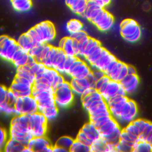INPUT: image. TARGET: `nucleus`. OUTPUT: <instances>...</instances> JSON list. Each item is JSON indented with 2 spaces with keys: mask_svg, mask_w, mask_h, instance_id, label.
Wrapping results in <instances>:
<instances>
[{
  "mask_svg": "<svg viewBox=\"0 0 152 152\" xmlns=\"http://www.w3.org/2000/svg\"><path fill=\"white\" fill-rule=\"evenodd\" d=\"M132 151H152L151 145L145 141H137L132 146Z\"/></svg>",
  "mask_w": 152,
  "mask_h": 152,
  "instance_id": "7c9ffc66",
  "label": "nucleus"
},
{
  "mask_svg": "<svg viewBox=\"0 0 152 152\" xmlns=\"http://www.w3.org/2000/svg\"><path fill=\"white\" fill-rule=\"evenodd\" d=\"M110 80V78L106 75H105L104 76H103L102 78H101L100 79L96 81V84H95V88L96 90H99V88H100V87L102 86V85L107 81H109Z\"/></svg>",
  "mask_w": 152,
  "mask_h": 152,
  "instance_id": "09e8293b",
  "label": "nucleus"
},
{
  "mask_svg": "<svg viewBox=\"0 0 152 152\" xmlns=\"http://www.w3.org/2000/svg\"><path fill=\"white\" fill-rule=\"evenodd\" d=\"M132 122L138 128L140 134L143 133L147 129L150 124V122L143 119H135Z\"/></svg>",
  "mask_w": 152,
  "mask_h": 152,
  "instance_id": "e433bc0d",
  "label": "nucleus"
},
{
  "mask_svg": "<svg viewBox=\"0 0 152 152\" xmlns=\"http://www.w3.org/2000/svg\"><path fill=\"white\" fill-rule=\"evenodd\" d=\"M19 48L14 39L4 35L0 36V57L11 61L15 52Z\"/></svg>",
  "mask_w": 152,
  "mask_h": 152,
  "instance_id": "7ed1b4c3",
  "label": "nucleus"
},
{
  "mask_svg": "<svg viewBox=\"0 0 152 152\" xmlns=\"http://www.w3.org/2000/svg\"><path fill=\"white\" fill-rule=\"evenodd\" d=\"M46 43H42L34 46L28 53L34 57L37 62H42V54Z\"/></svg>",
  "mask_w": 152,
  "mask_h": 152,
  "instance_id": "a878e982",
  "label": "nucleus"
},
{
  "mask_svg": "<svg viewBox=\"0 0 152 152\" xmlns=\"http://www.w3.org/2000/svg\"><path fill=\"white\" fill-rule=\"evenodd\" d=\"M80 131H82L87 137L93 142L100 138V135L97 128L90 122L86 124Z\"/></svg>",
  "mask_w": 152,
  "mask_h": 152,
  "instance_id": "2eb2a0df",
  "label": "nucleus"
},
{
  "mask_svg": "<svg viewBox=\"0 0 152 152\" xmlns=\"http://www.w3.org/2000/svg\"><path fill=\"white\" fill-rule=\"evenodd\" d=\"M92 72H93V74L95 79L96 80V81L100 79L101 78H102L103 76L105 75L104 72L100 69H96L94 71H92Z\"/></svg>",
  "mask_w": 152,
  "mask_h": 152,
  "instance_id": "3c124183",
  "label": "nucleus"
},
{
  "mask_svg": "<svg viewBox=\"0 0 152 152\" xmlns=\"http://www.w3.org/2000/svg\"><path fill=\"white\" fill-rule=\"evenodd\" d=\"M124 129L126 131L128 135L135 141H139L138 137L140 135V131L138 128L134 125L132 122L129 123L124 128Z\"/></svg>",
  "mask_w": 152,
  "mask_h": 152,
  "instance_id": "bb28decb",
  "label": "nucleus"
},
{
  "mask_svg": "<svg viewBox=\"0 0 152 152\" xmlns=\"http://www.w3.org/2000/svg\"><path fill=\"white\" fill-rule=\"evenodd\" d=\"M103 49H104V48H103L101 45H99L91 54H90L89 56H88L87 57H86L85 58L86 60L90 65L93 64L94 62H96L100 58Z\"/></svg>",
  "mask_w": 152,
  "mask_h": 152,
  "instance_id": "72a5a7b5",
  "label": "nucleus"
},
{
  "mask_svg": "<svg viewBox=\"0 0 152 152\" xmlns=\"http://www.w3.org/2000/svg\"><path fill=\"white\" fill-rule=\"evenodd\" d=\"M62 49L67 56H76L73 46V39L70 37H66V39Z\"/></svg>",
  "mask_w": 152,
  "mask_h": 152,
  "instance_id": "b1692460",
  "label": "nucleus"
},
{
  "mask_svg": "<svg viewBox=\"0 0 152 152\" xmlns=\"http://www.w3.org/2000/svg\"><path fill=\"white\" fill-rule=\"evenodd\" d=\"M116 151H132V147L120 141L119 143L116 146Z\"/></svg>",
  "mask_w": 152,
  "mask_h": 152,
  "instance_id": "79ce46f5",
  "label": "nucleus"
},
{
  "mask_svg": "<svg viewBox=\"0 0 152 152\" xmlns=\"http://www.w3.org/2000/svg\"><path fill=\"white\" fill-rule=\"evenodd\" d=\"M127 74H128V65L124 63V64L121 68L120 73L117 78V81L120 82Z\"/></svg>",
  "mask_w": 152,
  "mask_h": 152,
  "instance_id": "a18cd8bd",
  "label": "nucleus"
},
{
  "mask_svg": "<svg viewBox=\"0 0 152 152\" xmlns=\"http://www.w3.org/2000/svg\"><path fill=\"white\" fill-rule=\"evenodd\" d=\"M80 0H65L66 4L71 8V7L75 5Z\"/></svg>",
  "mask_w": 152,
  "mask_h": 152,
  "instance_id": "6e6d98bb",
  "label": "nucleus"
},
{
  "mask_svg": "<svg viewBox=\"0 0 152 152\" xmlns=\"http://www.w3.org/2000/svg\"><path fill=\"white\" fill-rule=\"evenodd\" d=\"M103 9L95 1L88 0L83 17L91 21Z\"/></svg>",
  "mask_w": 152,
  "mask_h": 152,
  "instance_id": "9d476101",
  "label": "nucleus"
},
{
  "mask_svg": "<svg viewBox=\"0 0 152 152\" xmlns=\"http://www.w3.org/2000/svg\"><path fill=\"white\" fill-rule=\"evenodd\" d=\"M17 42L20 48L27 53L36 46L31 38L27 33L21 34L18 39Z\"/></svg>",
  "mask_w": 152,
  "mask_h": 152,
  "instance_id": "f3484780",
  "label": "nucleus"
},
{
  "mask_svg": "<svg viewBox=\"0 0 152 152\" xmlns=\"http://www.w3.org/2000/svg\"><path fill=\"white\" fill-rule=\"evenodd\" d=\"M123 64H124V62L118 61V62L113 68V69H112V71H110V72L108 75V77L110 78V80L117 81V78L120 73V71Z\"/></svg>",
  "mask_w": 152,
  "mask_h": 152,
  "instance_id": "f704fd0d",
  "label": "nucleus"
},
{
  "mask_svg": "<svg viewBox=\"0 0 152 152\" xmlns=\"http://www.w3.org/2000/svg\"><path fill=\"white\" fill-rule=\"evenodd\" d=\"M87 1L88 0H80L79 2L71 8V10L74 12L83 17L84 12L87 7Z\"/></svg>",
  "mask_w": 152,
  "mask_h": 152,
  "instance_id": "473e14b6",
  "label": "nucleus"
},
{
  "mask_svg": "<svg viewBox=\"0 0 152 152\" xmlns=\"http://www.w3.org/2000/svg\"><path fill=\"white\" fill-rule=\"evenodd\" d=\"M66 58L67 56L63 50L58 47L53 59L52 68L56 69L60 74H64V64Z\"/></svg>",
  "mask_w": 152,
  "mask_h": 152,
  "instance_id": "f8f14e48",
  "label": "nucleus"
},
{
  "mask_svg": "<svg viewBox=\"0 0 152 152\" xmlns=\"http://www.w3.org/2000/svg\"><path fill=\"white\" fill-rule=\"evenodd\" d=\"M138 27L139 26L135 20L130 19L129 23L125 26L120 28L121 34L123 37L131 35L136 31Z\"/></svg>",
  "mask_w": 152,
  "mask_h": 152,
  "instance_id": "412c9836",
  "label": "nucleus"
},
{
  "mask_svg": "<svg viewBox=\"0 0 152 152\" xmlns=\"http://www.w3.org/2000/svg\"><path fill=\"white\" fill-rule=\"evenodd\" d=\"M21 97V115H31L39 111L37 102L32 96Z\"/></svg>",
  "mask_w": 152,
  "mask_h": 152,
  "instance_id": "423d86ee",
  "label": "nucleus"
},
{
  "mask_svg": "<svg viewBox=\"0 0 152 152\" xmlns=\"http://www.w3.org/2000/svg\"><path fill=\"white\" fill-rule=\"evenodd\" d=\"M7 141V134L5 129L0 126V145L4 147Z\"/></svg>",
  "mask_w": 152,
  "mask_h": 152,
  "instance_id": "49530a36",
  "label": "nucleus"
},
{
  "mask_svg": "<svg viewBox=\"0 0 152 152\" xmlns=\"http://www.w3.org/2000/svg\"><path fill=\"white\" fill-rule=\"evenodd\" d=\"M54 97L56 106L66 107L69 106L74 100V92L69 83L64 81L54 88Z\"/></svg>",
  "mask_w": 152,
  "mask_h": 152,
  "instance_id": "f257e3e1",
  "label": "nucleus"
},
{
  "mask_svg": "<svg viewBox=\"0 0 152 152\" xmlns=\"http://www.w3.org/2000/svg\"><path fill=\"white\" fill-rule=\"evenodd\" d=\"M14 8L20 12L28 11L32 5L31 0H11Z\"/></svg>",
  "mask_w": 152,
  "mask_h": 152,
  "instance_id": "4be33fe9",
  "label": "nucleus"
},
{
  "mask_svg": "<svg viewBox=\"0 0 152 152\" xmlns=\"http://www.w3.org/2000/svg\"><path fill=\"white\" fill-rule=\"evenodd\" d=\"M116 58L106 49H103L100 58L91 65L95 69H100L104 72L107 65Z\"/></svg>",
  "mask_w": 152,
  "mask_h": 152,
  "instance_id": "0eeeda50",
  "label": "nucleus"
},
{
  "mask_svg": "<svg viewBox=\"0 0 152 152\" xmlns=\"http://www.w3.org/2000/svg\"><path fill=\"white\" fill-rule=\"evenodd\" d=\"M128 74H129V75L137 74L135 69L132 66L128 65Z\"/></svg>",
  "mask_w": 152,
  "mask_h": 152,
  "instance_id": "13d9d810",
  "label": "nucleus"
},
{
  "mask_svg": "<svg viewBox=\"0 0 152 152\" xmlns=\"http://www.w3.org/2000/svg\"><path fill=\"white\" fill-rule=\"evenodd\" d=\"M113 21V16L105 10L99 21L95 25L100 30L107 31L112 27Z\"/></svg>",
  "mask_w": 152,
  "mask_h": 152,
  "instance_id": "4468645a",
  "label": "nucleus"
},
{
  "mask_svg": "<svg viewBox=\"0 0 152 152\" xmlns=\"http://www.w3.org/2000/svg\"><path fill=\"white\" fill-rule=\"evenodd\" d=\"M69 151L71 152H88L90 151V146L87 145L80 141L75 140L71 145Z\"/></svg>",
  "mask_w": 152,
  "mask_h": 152,
  "instance_id": "c756f323",
  "label": "nucleus"
},
{
  "mask_svg": "<svg viewBox=\"0 0 152 152\" xmlns=\"http://www.w3.org/2000/svg\"><path fill=\"white\" fill-rule=\"evenodd\" d=\"M129 103L131 104V109L127 115L120 118L117 121L118 122H120L122 123H126L128 124L129 123H131L134 120H135L137 115V106L135 102L132 100L129 99Z\"/></svg>",
  "mask_w": 152,
  "mask_h": 152,
  "instance_id": "6ab92c4d",
  "label": "nucleus"
},
{
  "mask_svg": "<svg viewBox=\"0 0 152 152\" xmlns=\"http://www.w3.org/2000/svg\"><path fill=\"white\" fill-rule=\"evenodd\" d=\"M66 28L70 34H72L82 30L83 24L79 20L72 19L67 23Z\"/></svg>",
  "mask_w": 152,
  "mask_h": 152,
  "instance_id": "393cba45",
  "label": "nucleus"
},
{
  "mask_svg": "<svg viewBox=\"0 0 152 152\" xmlns=\"http://www.w3.org/2000/svg\"><path fill=\"white\" fill-rule=\"evenodd\" d=\"M102 8H104V6L109 4L110 0H94Z\"/></svg>",
  "mask_w": 152,
  "mask_h": 152,
  "instance_id": "5fc2aeb1",
  "label": "nucleus"
},
{
  "mask_svg": "<svg viewBox=\"0 0 152 152\" xmlns=\"http://www.w3.org/2000/svg\"><path fill=\"white\" fill-rule=\"evenodd\" d=\"M118 62V60L117 59L112 61L107 66L106 69H105L104 71V73H105V75H109V73L110 72V71H112V69H113V68L115 66V65L116 64V63Z\"/></svg>",
  "mask_w": 152,
  "mask_h": 152,
  "instance_id": "603ef678",
  "label": "nucleus"
},
{
  "mask_svg": "<svg viewBox=\"0 0 152 152\" xmlns=\"http://www.w3.org/2000/svg\"><path fill=\"white\" fill-rule=\"evenodd\" d=\"M78 57L75 56H67L65 64H64V74H67L72 64L77 59Z\"/></svg>",
  "mask_w": 152,
  "mask_h": 152,
  "instance_id": "a19ab883",
  "label": "nucleus"
},
{
  "mask_svg": "<svg viewBox=\"0 0 152 152\" xmlns=\"http://www.w3.org/2000/svg\"><path fill=\"white\" fill-rule=\"evenodd\" d=\"M120 138H121V140H124V141H126L137 142V141H134V140L128 135V134L126 132V131H125L124 129H122V132H121V133Z\"/></svg>",
  "mask_w": 152,
  "mask_h": 152,
  "instance_id": "8fccbe9b",
  "label": "nucleus"
},
{
  "mask_svg": "<svg viewBox=\"0 0 152 152\" xmlns=\"http://www.w3.org/2000/svg\"><path fill=\"white\" fill-rule=\"evenodd\" d=\"M53 151H56V152H66V151H68L67 150L62 148V147H59V146H57V145H55L53 147Z\"/></svg>",
  "mask_w": 152,
  "mask_h": 152,
  "instance_id": "4d7b16f0",
  "label": "nucleus"
},
{
  "mask_svg": "<svg viewBox=\"0 0 152 152\" xmlns=\"http://www.w3.org/2000/svg\"><path fill=\"white\" fill-rule=\"evenodd\" d=\"M118 95H120V96H126V92L125 91V90L124 89V88L121 86L118 90Z\"/></svg>",
  "mask_w": 152,
  "mask_h": 152,
  "instance_id": "bf43d9fd",
  "label": "nucleus"
},
{
  "mask_svg": "<svg viewBox=\"0 0 152 152\" xmlns=\"http://www.w3.org/2000/svg\"><path fill=\"white\" fill-rule=\"evenodd\" d=\"M78 83V84L84 90H86L88 88L91 87V85L90 82L88 81L87 78H75Z\"/></svg>",
  "mask_w": 152,
  "mask_h": 152,
  "instance_id": "37998d69",
  "label": "nucleus"
},
{
  "mask_svg": "<svg viewBox=\"0 0 152 152\" xmlns=\"http://www.w3.org/2000/svg\"><path fill=\"white\" fill-rule=\"evenodd\" d=\"M141 28L140 27H138V28L137 29L136 31L133 33L131 35L126 36L125 37H124V39L125 40H126L128 42H135L136 41H137L141 37Z\"/></svg>",
  "mask_w": 152,
  "mask_h": 152,
  "instance_id": "58836bf2",
  "label": "nucleus"
},
{
  "mask_svg": "<svg viewBox=\"0 0 152 152\" xmlns=\"http://www.w3.org/2000/svg\"><path fill=\"white\" fill-rule=\"evenodd\" d=\"M41 113L46 118L48 121L54 119L58 114V106H53L43 110Z\"/></svg>",
  "mask_w": 152,
  "mask_h": 152,
  "instance_id": "2f4dec72",
  "label": "nucleus"
},
{
  "mask_svg": "<svg viewBox=\"0 0 152 152\" xmlns=\"http://www.w3.org/2000/svg\"><path fill=\"white\" fill-rule=\"evenodd\" d=\"M27 147L31 151L53 152V147L45 136L33 138L29 141Z\"/></svg>",
  "mask_w": 152,
  "mask_h": 152,
  "instance_id": "39448f33",
  "label": "nucleus"
},
{
  "mask_svg": "<svg viewBox=\"0 0 152 152\" xmlns=\"http://www.w3.org/2000/svg\"><path fill=\"white\" fill-rule=\"evenodd\" d=\"M3 148H4V147L3 146H2V145H0V151H2V150H3Z\"/></svg>",
  "mask_w": 152,
  "mask_h": 152,
  "instance_id": "0e129e2a",
  "label": "nucleus"
},
{
  "mask_svg": "<svg viewBox=\"0 0 152 152\" xmlns=\"http://www.w3.org/2000/svg\"><path fill=\"white\" fill-rule=\"evenodd\" d=\"M28 57H29V54L28 53H26L24 55V56L20 61H18L16 63L14 64V65L15 66V67L17 68H18V67H20V66H24L25 65H26L27 64Z\"/></svg>",
  "mask_w": 152,
  "mask_h": 152,
  "instance_id": "de8ad7c7",
  "label": "nucleus"
},
{
  "mask_svg": "<svg viewBox=\"0 0 152 152\" xmlns=\"http://www.w3.org/2000/svg\"><path fill=\"white\" fill-rule=\"evenodd\" d=\"M65 39H66V37H64V38H62V39L60 40V42H59V48H61V49L62 48V47H63V46H64V45Z\"/></svg>",
  "mask_w": 152,
  "mask_h": 152,
  "instance_id": "680f3d73",
  "label": "nucleus"
},
{
  "mask_svg": "<svg viewBox=\"0 0 152 152\" xmlns=\"http://www.w3.org/2000/svg\"><path fill=\"white\" fill-rule=\"evenodd\" d=\"M48 119L40 112L30 115L29 129L34 137H44L47 129Z\"/></svg>",
  "mask_w": 152,
  "mask_h": 152,
  "instance_id": "f03ea898",
  "label": "nucleus"
},
{
  "mask_svg": "<svg viewBox=\"0 0 152 152\" xmlns=\"http://www.w3.org/2000/svg\"><path fill=\"white\" fill-rule=\"evenodd\" d=\"M74 140L69 137L67 136H63L60 137L57 141L55 145L62 147L66 150H67L68 151H69V149L72 145Z\"/></svg>",
  "mask_w": 152,
  "mask_h": 152,
  "instance_id": "c85d7f7f",
  "label": "nucleus"
},
{
  "mask_svg": "<svg viewBox=\"0 0 152 152\" xmlns=\"http://www.w3.org/2000/svg\"><path fill=\"white\" fill-rule=\"evenodd\" d=\"M76 140L87 145H88V146H90L93 143V142L91 140H90V139H88L87 137V136L81 131H80L79 133L78 134Z\"/></svg>",
  "mask_w": 152,
  "mask_h": 152,
  "instance_id": "ea45409f",
  "label": "nucleus"
},
{
  "mask_svg": "<svg viewBox=\"0 0 152 152\" xmlns=\"http://www.w3.org/2000/svg\"><path fill=\"white\" fill-rule=\"evenodd\" d=\"M26 147L18 141L10 138L7 140L4 150L7 152H23Z\"/></svg>",
  "mask_w": 152,
  "mask_h": 152,
  "instance_id": "a211bd4d",
  "label": "nucleus"
},
{
  "mask_svg": "<svg viewBox=\"0 0 152 152\" xmlns=\"http://www.w3.org/2000/svg\"><path fill=\"white\" fill-rule=\"evenodd\" d=\"M8 90L9 89L6 88L4 91H3L2 93H0V105L2 103L5 102L7 96V94H8Z\"/></svg>",
  "mask_w": 152,
  "mask_h": 152,
  "instance_id": "864d4df0",
  "label": "nucleus"
},
{
  "mask_svg": "<svg viewBox=\"0 0 152 152\" xmlns=\"http://www.w3.org/2000/svg\"><path fill=\"white\" fill-rule=\"evenodd\" d=\"M119 124L117 121L113 118H112L107 122L97 128L98 131L100 133V137L104 138L109 134H110L113 131L115 128Z\"/></svg>",
  "mask_w": 152,
  "mask_h": 152,
  "instance_id": "dca6fc26",
  "label": "nucleus"
},
{
  "mask_svg": "<svg viewBox=\"0 0 152 152\" xmlns=\"http://www.w3.org/2000/svg\"><path fill=\"white\" fill-rule=\"evenodd\" d=\"M119 83L125 90L127 94H131L136 90L138 86L139 78L137 74H127Z\"/></svg>",
  "mask_w": 152,
  "mask_h": 152,
  "instance_id": "6e6552de",
  "label": "nucleus"
},
{
  "mask_svg": "<svg viewBox=\"0 0 152 152\" xmlns=\"http://www.w3.org/2000/svg\"><path fill=\"white\" fill-rule=\"evenodd\" d=\"M70 86L72 90V91L77 94H79L80 96H81L83 94V93H84V90L83 88H82L77 83L76 80L75 78H72L70 83Z\"/></svg>",
  "mask_w": 152,
  "mask_h": 152,
  "instance_id": "4c0bfd02",
  "label": "nucleus"
},
{
  "mask_svg": "<svg viewBox=\"0 0 152 152\" xmlns=\"http://www.w3.org/2000/svg\"><path fill=\"white\" fill-rule=\"evenodd\" d=\"M130 19H125L124 20H123L121 24H120V28H122V27H124V26H125L129 21Z\"/></svg>",
  "mask_w": 152,
  "mask_h": 152,
  "instance_id": "052dcab7",
  "label": "nucleus"
},
{
  "mask_svg": "<svg viewBox=\"0 0 152 152\" xmlns=\"http://www.w3.org/2000/svg\"><path fill=\"white\" fill-rule=\"evenodd\" d=\"M112 116L111 115L109 116H100L93 119L90 120V122H91L97 128L100 127L103 124H104L106 122H107L109 120H110Z\"/></svg>",
  "mask_w": 152,
  "mask_h": 152,
  "instance_id": "c9c22d12",
  "label": "nucleus"
},
{
  "mask_svg": "<svg viewBox=\"0 0 152 152\" xmlns=\"http://www.w3.org/2000/svg\"><path fill=\"white\" fill-rule=\"evenodd\" d=\"M103 99V97L102 94L97 90H96L88 95L81 97V102L84 108L86 109L88 107V106L94 101L101 100Z\"/></svg>",
  "mask_w": 152,
  "mask_h": 152,
  "instance_id": "aec40b11",
  "label": "nucleus"
},
{
  "mask_svg": "<svg viewBox=\"0 0 152 152\" xmlns=\"http://www.w3.org/2000/svg\"><path fill=\"white\" fill-rule=\"evenodd\" d=\"M121 86V85L119 82L112 80L109 81L105 90L101 94L106 102H107L112 97L118 94V90Z\"/></svg>",
  "mask_w": 152,
  "mask_h": 152,
  "instance_id": "ddd939ff",
  "label": "nucleus"
},
{
  "mask_svg": "<svg viewBox=\"0 0 152 152\" xmlns=\"http://www.w3.org/2000/svg\"><path fill=\"white\" fill-rule=\"evenodd\" d=\"M91 72V71L90 67L86 62L83 61L72 69L69 75L72 78H86Z\"/></svg>",
  "mask_w": 152,
  "mask_h": 152,
  "instance_id": "9b49d317",
  "label": "nucleus"
},
{
  "mask_svg": "<svg viewBox=\"0 0 152 152\" xmlns=\"http://www.w3.org/2000/svg\"><path fill=\"white\" fill-rule=\"evenodd\" d=\"M7 88L5 87H4V86H1L0 85V93H2L3 91H4Z\"/></svg>",
  "mask_w": 152,
  "mask_h": 152,
  "instance_id": "e2e57ef3",
  "label": "nucleus"
},
{
  "mask_svg": "<svg viewBox=\"0 0 152 152\" xmlns=\"http://www.w3.org/2000/svg\"><path fill=\"white\" fill-rule=\"evenodd\" d=\"M57 50H58V48H55L52 46L50 50L48 52L47 55L42 60V63H43L46 68H52L53 59L57 52Z\"/></svg>",
  "mask_w": 152,
  "mask_h": 152,
  "instance_id": "5701e85b",
  "label": "nucleus"
},
{
  "mask_svg": "<svg viewBox=\"0 0 152 152\" xmlns=\"http://www.w3.org/2000/svg\"><path fill=\"white\" fill-rule=\"evenodd\" d=\"M107 142L101 137L90 145L91 152H106Z\"/></svg>",
  "mask_w": 152,
  "mask_h": 152,
  "instance_id": "cd10ccee",
  "label": "nucleus"
},
{
  "mask_svg": "<svg viewBox=\"0 0 152 152\" xmlns=\"http://www.w3.org/2000/svg\"><path fill=\"white\" fill-rule=\"evenodd\" d=\"M87 36H88L87 34L84 31H83L82 30L79 31L78 32H76V33H72V34H70L69 37H71L73 39H75L77 41H79L81 39H82L83 37H84Z\"/></svg>",
  "mask_w": 152,
  "mask_h": 152,
  "instance_id": "c03bdc74",
  "label": "nucleus"
},
{
  "mask_svg": "<svg viewBox=\"0 0 152 152\" xmlns=\"http://www.w3.org/2000/svg\"><path fill=\"white\" fill-rule=\"evenodd\" d=\"M33 28L36 30L42 43H49L55 37V27L49 21L41 22L33 27Z\"/></svg>",
  "mask_w": 152,
  "mask_h": 152,
  "instance_id": "20e7f679",
  "label": "nucleus"
},
{
  "mask_svg": "<svg viewBox=\"0 0 152 152\" xmlns=\"http://www.w3.org/2000/svg\"><path fill=\"white\" fill-rule=\"evenodd\" d=\"M32 87L28 84L12 81L10 89L15 94L17 97L31 96Z\"/></svg>",
  "mask_w": 152,
  "mask_h": 152,
  "instance_id": "1a4fd4ad",
  "label": "nucleus"
}]
</instances>
